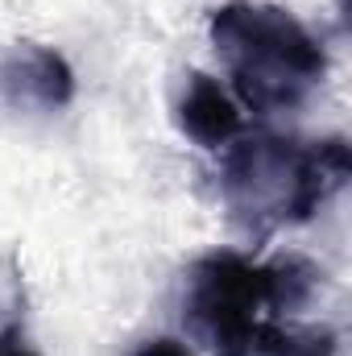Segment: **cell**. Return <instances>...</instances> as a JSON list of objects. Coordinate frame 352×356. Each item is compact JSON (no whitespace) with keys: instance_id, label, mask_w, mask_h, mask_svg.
Listing matches in <instances>:
<instances>
[{"instance_id":"6da1fadb","label":"cell","mask_w":352,"mask_h":356,"mask_svg":"<svg viewBox=\"0 0 352 356\" xmlns=\"http://www.w3.org/2000/svg\"><path fill=\"white\" fill-rule=\"evenodd\" d=\"M186 129L203 141H224L237 129V112L216 83H195L191 99H186Z\"/></svg>"}]
</instances>
